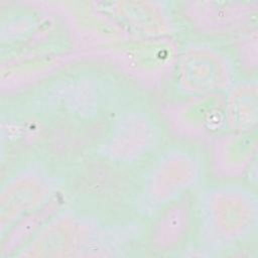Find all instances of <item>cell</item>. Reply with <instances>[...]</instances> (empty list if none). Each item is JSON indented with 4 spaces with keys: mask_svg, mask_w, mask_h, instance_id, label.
Returning <instances> with one entry per match:
<instances>
[{
    "mask_svg": "<svg viewBox=\"0 0 258 258\" xmlns=\"http://www.w3.org/2000/svg\"><path fill=\"white\" fill-rule=\"evenodd\" d=\"M191 18L205 26L229 25L239 18L244 17L251 8L248 2H222V1H194L186 4Z\"/></svg>",
    "mask_w": 258,
    "mask_h": 258,
    "instance_id": "obj_1",
    "label": "cell"
}]
</instances>
